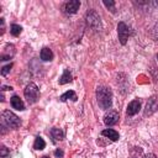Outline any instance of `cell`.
Wrapping results in <instances>:
<instances>
[{
  "label": "cell",
  "instance_id": "5bb4252c",
  "mask_svg": "<svg viewBox=\"0 0 158 158\" xmlns=\"http://www.w3.org/2000/svg\"><path fill=\"white\" fill-rule=\"evenodd\" d=\"M52 58H53V52L49 48H43L41 51V59L42 60L48 62V60H52Z\"/></svg>",
  "mask_w": 158,
  "mask_h": 158
},
{
  "label": "cell",
  "instance_id": "8fae6325",
  "mask_svg": "<svg viewBox=\"0 0 158 158\" xmlns=\"http://www.w3.org/2000/svg\"><path fill=\"white\" fill-rule=\"evenodd\" d=\"M101 135H102V136H105L106 138L111 139V141H117V139L120 138L118 132H116V131H115V130H112V128H106V130H104V131L101 132Z\"/></svg>",
  "mask_w": 158,
  "mask_h": 158
},
{
  "label": "cell",
  "instance_id": "603a6c76",
  "mask_svg": "<svg viewBox=\"0 0 158 158\" xmlns=\"http://www.w3.org/2000/svg\"><path fill=\"white\" fill-rule=\"evenodd\" d=\"M143 158H156V156H154V154H147V156H144Z\"/></svg>",
  "mask_w": 158,
  "mask_h": 158
},
{
  "label": "cell",
  "instance_id": "cb8c5ba5",
  "mask_svg": "<svg viewBox=\"0 0 158 158\" xmlns=\"http://www.w3.org/2000/svg\"><path fill=\"white\" fill-rule=\"evenodd\" d=\"M2 90H12L11 86H2Z\"/></svg>",
  "mask_w": 158,
  "mask_h": 158
},
{
  "label": "cell",
  "instance_id": "8992f818",
  "mask_svg": "<svg viewBox=\"0 0 158 158\" xmlns=\"http://www.w3.org/2000/svg\"><path fill=\"white\" fill-rule=\"evenodd\" d=\"M158 111V96H152L148 99L144 107V116H151Z\"/></svg>",
  "mask_w": 158,
  "mask_h": 158
},
{
  "label": "cell",
  "instance_id": "30bf717a",
  "mask_svg": "<svg viewBox=\"0 0 158 158\" xmlns=\"http://www.w3.org/2000/svg\"><path fill=\"white\" fill-rule=\"evenodd\" d=\"M10 104H11V106H12L14 109H16V110H19V111L25 110V104H23V101H22L17 95H14V96L10 99Z\"/></svg>",
  "mask_w": 158,
  "mask_h": 158
},
{
  "label": "cell",
  "instance_id": "d4e9b609",
  "mask_svg": "<svg viewBox=\"0 0 158 158\" xmlns=\"http://www.w3.org/2000/svg\"><path fill=\"white\" fill-rule=\"evenodd\" d=\"M42 158H48V157H47V156H44V157H42Z\"/></svg>",
  "mask_w": 158,
  "mask_h": 158
},
{
  "label": "cell",
  "instance_id": "484cf974",
  "mask_svg": "<svg viewBox=\"0 0 158 158\" xmlns=\"http://www.w3.org/2000/svg\"><path fill=\"white\" fill-rule=\"evenodd\" d=\"M157 59H158V54H157Z\"/></svg>",
  "mask_w": 158,
  "mask_h": 158
},
{
  "label": "cell",
  "instance_id": "44dd1931",
  "mask_svg": "<svg viewBox=\"0 0 158 158\" xmlns=\"http://www.w3.org/2000/svg\"><path fill=\"white\" fill-rule=\"evenodd\" d=\"M54 156H56L57 158H62V157L64 156V153H63L62 149H57V151H54Z\"/></svg>",
  "mask_w": 158,
  "mask_h": 158
},
{
  "label": "cell",
  "instance_id": "52a82bcc",
  "mask_svg": "<svg viewBox=\"0 0 158 158\" xmlns=\"http://www.w3.org/2000/svg\"><path fill=\"white\" fill-rule=\"evenodd\" d=\"M80 7V1L78 0H72V1H68L63 5V11L68 15H73L75 14Z\"/></svg>",
  "mask_w": 158,
  "mask_h": 158
},
{
  "label": "cell",
  "instance_id": "4fadbf2b",
  "mask_svg": "<svg viewBox=\"0 0 158 158\" xmlns=\"http://www.w3.org/2000/svg\"><path fill=\"white\" fill-rule=\"evenodd\" d=\"M72 81V74L69 72V69H64L62 77L59 78V84L63 85V84H67V83H70Z\"/></svg>",
  "mask_w": 158,
  "mask_h": 158
},
{
  "label": "cell",
  "instance_id": "ffe728a7",
  "mask_svg": "<svg viewBox=\"0 0 158 158\" xmlns=\"http://www.w3.org/2000/svg\"><path fill=\"white\" fill-rule=\"evenodd\" d=\"M11 67H12V64H11V63H10V64H7V65H5V67H2V69H1V74H2V75H6V74L10 72Z\"/></svg>",
  "mask_w": 158,
  "mask_h": 158
},
{
  "label": "cell",
  "instance_id": "d6986e66",
  "mask_svg": "<svg viewBox=\"0 0 158 158\" xmlns=\"http://www.w3.org/2000/svg\"><path fill=\"white\" fill-rule=\"evenodd\" d=\"M152 37L156 40V41H158V22L153 26V28H152Z\"/></svg>",
  "mask_w": 158,
  "mask_h": 158
},
{
  "label": "cell",
  "instance_id": "6da1fadb",
  "mask_svg": "<svg viewBox=\"0 0 158 158\" xmlns=\"http://www.w3.org/2000/svg\"><path fill=\"white\" fill-rule=\"evenodd\" d=\"M96 100L99 106L102 110H107L111 107L112 105V93L110 90V88L107 86H98L96 89Z\"/></svg>",
  "mask_w": 158,
  "mask_h": 158
},
{
  "label": "cell",
  "instance_id": "e0dca14e",
  "mask_svg": "<svg viewBox=\"0 0 158 158\" xmlns=\"http://www.w3.org/2000/svg\"><path fill=\"white\" fill-rule=\"evenodd\" d=\"M21 31H22V27L20 26V25H16V23H14V25H11V27H10V32H11V35L12 36H19L20 33H21Z\"/></svg>",
  "mask_w": 158,
  "mask_h": 158
},
{
  "label": "cell",
  "instance_id": "9a60e30c",
  "mask_svg": "<svg viewBox=\"0 0 158 158\" xmlns=\"http://www.w3.org/2000/svg\"><path fill=\"white\" fill-rule=\"evenodd\" d=\"M51 135H52V137L54 138V141H60V139H63V137H64L63 131H62L60 128H56V127L52 128Z\"/></svg>",
  "mask_w": 158,
  "mask_h": 158
},
{
  "label": "cell",
  "instance_id": "277c9868",
  "mask_svg": "<svg viewBox=\"0 0 158 158\" xmlns=\"http://www.w3.org/2000/svg\"><path fill=\"white\" fill-rule=\"evenodd\" d=\"M86 23L88 26H90L93 30L99 31L101 28V21H100V16L96 14V11H89L86 14Z\"/></svg>",
  "mask_w": 158,
  "mask_h": 158
},
{
  "label": "cell",
  "instance_id": "7402d4cb",
  "mask_svg": "<svg viewBox=\"0 0 158 158\" xmlns=\"http://www.w3.org/2000/svg\"><path fill=\"white\" fill-rule=\"evenodd\" d=\"M7 153H9V152H7V148L2 146V147H1V153H0V156L4 158V157H6V156H7Z\"/></svg>",
  "mask_w": 158,
  "mask_h": 158
},
{
  "label": "cell",
  "instance_id": "ac0fdd59",
  "mask_svg": "<svg viewBox=\"0 0 158 158\" xmlns=\"http://www.w3.org/2000/svg\"><path fill=\"white\" fill-rule=\"evenodd\" d=\"M104 5L107 7V9H111V11L112 12H115V2L112 1V0H104Z\"/></svg>",
  "mask_w": 158,
  "mask_h": 158
},
{
  "label": "cell",
  "instance_id": "ba28073f",
  "mask_svg": "<svg viewBox=\"0 0 158 158\" xmlns=\"http://www.w3.org/2000/svg\"><path fill=\"white\" fill-rule=\"evenodd\" d=\"M118 112L117 111H109L105 116H104V122L106 126H114L118 122Z\"/></svg>",
  "mask_w": 158,
  "mask_h": 158
},
{
  "label": "cell",
  "instance_id": "7c38bea8",
  "mask_svg": "<svg viewBox=\"0 0 158 158\" xmlns=\"http://www.w3.org/2000/svg\"><path fill=\"white\" fill-rule=\"evenodd\" d=\"M59 99H60V101H67V100H69V99L73 100V101H77L78 98H77V94H75L73 90H68V91H65L64 94H62Z\"/></svg>",
  "mask_w": 158,
  "mask_h": 158
},
{
  "label": "cell",
  "instance_id": "7a4b0ae2",
  "mask_svg": "<svg viewBox=\"0 0 158 158\" xmlns=\"http://www.w3.org/2000/svg\"><path fill=\"white\" fill-rule=\"evenodd\" d=\"M1 118H2V123L6 125L9 128H19L21 126V120L19 118V116H16L10 110L2 111Z\"/></svg>",
  "mask_w": 158,
  "mask_h": 158
},
{
  "label": "cell",
  "instance_id": "2e32d148",
  "mask_svg": "<svg viewBox=\"0 0 158 158\" xmlns=\"http://www.w3.org/2000/svg\"><path fill=\"white\" fill-rule=\"evenodd\" d=\"M44 147H46V142L43 141V138H42V137H36L35 143H33V148L37 149V151H41V149H43Z\"/></svg>",
  "mask_w": 158,
  "mask_h": 158
},
{
  "label": "cell",
  "instance_id": "5b68a950",
  "mask_svg": "<svg viewBox=\"0 0 158 158\" xmlns=\"http://www.w3.org/2000/svg\"><path fill=\"white\" fill-rule=\"evenodd\" d=\"M117 35H118V40L121 44H126L128 36H130V28L125 22H118L117 25Z\"/></svg>",
  "mask_w": 158,
  "mask_h": 158
},
{
  "label": "cell",
  "instance_id": "3957f363",
  "mask_svg": "<svg viewBox=\"0 0 158 158\" xmlns=\"http://www.w3.org/2000/svg\"><path fill=\"white\" fill-rule=\"evenodd\" d=\"M23 95H25V99L27 100L28 104H35L38 100L40 90H38V88H37V85L35 83H30V84L26 85Z\"/></svg>",
  "mask_w": 158,
  "mask_h": 158
},
{
  "label": "cell",
  "instance_id": "9c48e42d",
  "mask_svg": "<svg viewBox=\"0 0 158 158\" xmlns=\"http://www.w3.org/2000/svg\"><path fill=\"white\" fill-rule=\"evenodd\" d=\"M139 109H141V102H139L138 100H133V101H131V102L127 105L126 112H127L128 116H133V115H136V114L139 111Z\"/></svg>",
  "mask_w": 158,
  "mask_h": 158
}]
</instances>
